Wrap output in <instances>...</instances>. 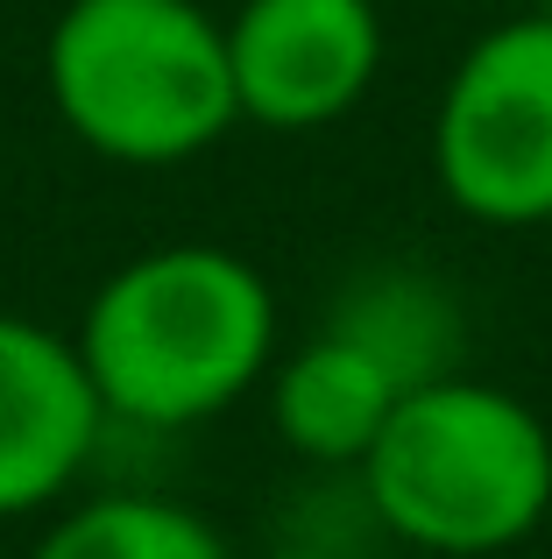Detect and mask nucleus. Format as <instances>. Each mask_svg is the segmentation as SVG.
<instances>
[{
	"mask_svg": "<svg viewBox=\"0 0 552 559\" xmlns=\"http://www.w3.org/2000/svg\"><path fill=\"white\" fill-rule=\"evenodd\" d=\"M71 341L113 425L184 432L269 382L276 290L220 241H164L99 276Z\"/></svg>",
	"mask_w": 552,
	"mask_h": 559,
	"instance_id": "obj_1",
	"label": "nucleus"
},
{
	"mask_svg": "<svg viewBox=\"0 0 552 559\" xmlns=\"http://www.w3.org/2000/svg\"><path fill=\"white\" fill-rule=\"evenodd\" d=\"M43 93L79 150L121 170L192 164L241 128L227 22L206 0H64Z\"/></svg>",
	"mask_w": 552,
	"mask_h": 559,
	"instance_id": "obj_2",
	"label": "nucleus"
},
{
	"mask_svg": "<svg viewBox=\"0 0 552 559\" xmlns=\"http://www.w3.org/2000/svg\"><path fill=\"white\" fill-rule=\"evenodd\" d=\"M355 475L404 546L496 559L552 510V432L517 390L460 369L404 396Z\"/></svg>",
	"mask_w": 552,
	"mask_h": 559,
	"instance_id": "obj_3",
	"label": "nucleus"
},
{
	"mask_svg": "<svg viewBox=\"0 0 552 559\" xmlns=\"http://www.w3.org/2000/svg\"><path fill=\"white\" fill-rule=\"evenodd\" d=\"M432 185L496 234L552 227V14L489 22L454 57L432 107Z\"/></svg>",
	"mask_w": 552,
	"mask_h": 559,
	"instance_id": "obj_4",
	"label": "nucleus"
},
{
	"mask_svg": "<svg viewBox=\"0 0 552 559\" xmlns=\"http://www.w3.org/2000/svg\"><path fill=\"white\" fill-rule=\"evenodd\" d=\"M389 28L375 0H235L227 64L235 107L269 135H319L347 121L383 79Z\"/></svg>",
	"mask_w": 552,
	"mask_h": 559,
	"instance_id": "obj_5",
	"label": "nucleus"
},
{
	"mask_svg": "<svg viewBox=\"0 0 552 559\" xmlns=\"http://www.w3.org/2000/svg\"><path fill=\"white\" fill-rule=\"evenodd\" d=\"M107 425L79 341L28 312H0V518L64 503Z\"/></svg>",
	"mask_w": 552,
	"mask_h": 559,
	"instance_id": "obj_6",
	"label": "nucleus"
},
{
	"mask_svg": "<svg viewBox=\"0 0 552 559\" xmlns=\"http://www.w3.org/2000/svg\"><path fill=\"white\" fill-rule=\"evenodd\" d=\"M404 382L375 355H361L355 341L312 326L284 361L269 369V418L298 461L319 467H361V453L375 447V432L389 425V411L404 404Z\"/></svg>",
	"mask_w": 552,
	"mask_h": 559,
	"instance_id": "obj_7",
	"label": "nucleus"
},
{
	"mask_svg": "<svg viewBox=\"0 0 552 559\" xmlns=\"http://www.w3.org/2000/svg\"><path fill=\"white\" fill-rule=\"evenodd\" d=\"M319 326L355 341L361 355H375L404 390H425L440 376H460L468 355V312H460L454 284L425 262H369L326 298Z\"/></svg>",
	"mask_w": 552,
	"mask_h": 559,
	"instance_id": "obj_8",
	"label": "nucleus"
},
{
	"mask_svg": "<svg viewBox=\"0 0 552 559\" xmlns=\"http://www.w3.org/2000/svg\"><path fill=\"white\" fill-rule=\"evenodd\" d=\"M28 559H235V552L199 510L170 503V496L113 489L93 503H71Z\"/></svg>",
	"mask_w": 552,
	"mask_h": 559,
	"instance_id": "obj_9",
	"label": "nucleus"
},
{
	"mask_svg": "<svg viewBox=\"0 0 552 559\" xmlns=\"http://www.w3.org/2000/svg\"><path fill=\"white\" fill-rule=\"evenodd\" d=\"M263 559H340V552H326V546H284V552H263Z\"/></svg>",
	"mask_w": 552,
	"mask_h": 559,
	"instance_id": "obj_10",
	"label": "nucleus"
},
{
	"mask_svg": "<svg viewBox=\"0 0 552 559\" xmlns=\"http://www.w3.org/2000/svg\"><path fill=\"white\" fill-rule=\"evenodd\" d=\"M539 8H545V14H552V0H539Z\"/></svg>",
	"mask_w": 552,
	"mask_h": 559,
	"instance_id": "obj_11",
	"label": "nucleus"
},
{
	"mask_svg": "<svg viewBox=\"0 0 552 559\" xmlns=\"http://www.w3.org/2000/svg\"><path fill=\"white\" fill-rule=\"evenodd\" d=\"M496 559H511V552H496Z\"/></svg>",
	"mask_w": 552,
	"mask_h": 559,
	"instance_id": "obj_12",
	"label": "nucleus"
}]
</instances>
